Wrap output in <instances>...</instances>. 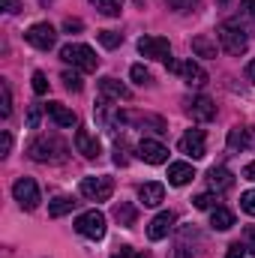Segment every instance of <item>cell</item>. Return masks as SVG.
<instances>
[{"label": "cell", "instance_id": "obj_42", "mask_svg": "<svg viewBox=\"0 0 255 258\" xmlns=\"http://www.w3.org/2000/svg\"><path fill=\"white\" fill-rule=\"evenodd\" d=\"M243 177H246V180H252V183H255V162H249V165L243 168Z\"/></svg>", "mask_w": 255, "mask_h": 258}, {"label": "cell", "instance_id": "obj_16", "mask_svg": "<svg viewBox=\"0 0 255 258\" xmlns=\"http://www.w3.org/2000/svg\"><path fill=\"white\" fill-rule=\"evenodd\" d=\"M117 120H123V123H135V126H150L153 132H168V123L162 120V117H156V114H117Z\"/></svg>", "mask_w": 255, "mask_h": 258}, {"label": "cell", "instance_id": "obj_45", "mask_svg": "<svg viewBox=\"0 0 255 258\" xmlns=\"http://www.w3.org/2000/svg\"><path fill=\"white\" fill-rule=\"evenodd\" d=\"M219 3H228V0H219Z\"/></svg>", "mask_w": 255, "mask_h": 258}, {"label": "cell", "instance_id": "obj_39", "mask_svg": "<svg viewBox=\"0 0 255 258\" xmlns=\"http://www.w3.org/2000/svg\"><path fill=\"white\" fill-rule=\"evenodd\" d=\"M9 150H12V135L0 132V156H9Z\"/></svg>", "mask_w": 255, "mask_h": 258}, {"label": "cell", "instance_id": "obj_24", "mask_svg": "<svg viewBox=\"0 0 255 258\" xmlns=\"http://www.w3.org/2000/svg\"><path fill=\"white\" fill-rule=\"evenodd\" d=\"M135 216H138V213H135V207H132V204H126V201L114 204V219H117L123 228H132V225H135Z\"/></svg>", "mask_w": 255, "mask_h": 258}, {"label": "cell", "instance_id": "obj_8", "mask_svg": "<svg viewBox=\"0 0 255 258\" xmlns=\"http://www.w3.org/2000/svg\"><path fill=\"white\" fill-rule=\"evenodd\" d=\"M165 66H168V72H174V75H180L186 84H195V87H201L204 81H207V72L201 69V66L195 63V60H165Z\"/></svg>", "mask_w": 255, "mask_h": 258}, {"label": "cell", "instance_id": "obj_1", "mask_svg": "<svg viewBox=\"0 0 255 258\" xmlns=\"http://www.w3.org/2000/svg\"><path fill=\"white\" fill-rule=\"evenodd\" d=\"M27 153H30V159H36V162L57 165V162H66L69 147H66V141H60L57 135H39L36 141H30Z\"/></svg>", "mask_w": 255, "mask_h": 258}, {"label": "cell", "instance_id": "obj_30", "mask_svg": "<svg viewBox=\"0 0 255 258\" xmlns=\"http://www.w3.org/2000/svg\"><path fill=\"white\" fill-rule=\"evenodd\" d=\"M129 75H132V81H138V84H147L153 75H150V69L147 66H141V63H135L132 69H129Z\"/></svg>", "mask_w": 255, "mask_h": 258}, {"label": "cell", "instance_id": "obj_41", "mask_svg": "<svg viewBox=\"0 0 255 258\" xmlns=\"http://www.w3.org/2000/svg\"><path fill=\"white\" fill-rule=\"evenodd\" d=\"M63 30H66V33H72V30H81V21H78V18H75V21H72V18H66Z\"/></svg>", "mask_w": 255, "mask_h": 258}, {"label": "cell", "instance_id": "obj_6", "mask_svg": "<svg viewBox=\"0 0 255 258\" xmlns=\"http://www.w3.org/2000/svg\"><path fill=\"white\" fill-rule=\"evenodd\" d=\"M24 39H27L33 48H39V51H51L54 42H57V30H54L48 21H39V24H30V27H27Z\"/></svg>", "mask_w": 255, "mask_h": 258}, {"label": "cell", "instance_id": "obj_43", "mask_svg": "<svg viewBox=\"0 0 255 258\" xmlns=\"http://www.w3.org/2000/svg\"><path fill=\"white\" fill-rule=\"evenodd\" d=\"M246 78L255 84V60H249V63H246Z\"/></svg>", "mask_w": 255, "mask_h": 258}, {"label": "cell", "instance_id": "obj_29", "mask_svg": "<svg viewBox=\"0 0 255 258\" xmlns=\"http://www.w3.org/2000/svg\"><path fill=\"white\" fill-rule=\"evenodd\" d=\"M96 36H99V42H102L105 48H117V45L123 42V33H117V30H99Z\"/></svg>", "mask_w": 255, "mask_h": 258}, {"label": "cell", "instance_id": "obj_14", "mask_svg": "<svg viewBox=\"0 0 255 258\" xmlns=\"http://www.w3.org/2000/svg\"><path fill=\"white\" fill-rule=\"evenodd\" d=\"M207 183H210L213 192H225V189L234 186V174H231L225 165H213V168L207 171Z\"/></svg>", "mask_w": 255, "mask_h": 258}, {"label": "cell", "instance_id": "obj_40", "mask_svg": "<svg viewBox=\"0 0 255 258\" xmlns=\"http://www.w3.org/2000/svg\"><path fill=\"white\" fill-rule=\"evenodd\" d=\"M0 9H6V12H18L21 3H18V0H0Z\"/></svg>", "mask_w": 255, "mask_h": 258}, {"label": "cell", "instance_id": "obj_27", "mask_svg": "<svg viewBox=\"0 0 255 258\" xmlns=\"http://www.w3.org/2000/svg\"><path fill=\"white\" fill-rule=\"evenodd\" d=\"M12 114V90L6 81H0V117H9Z\"/></svg>", "mask_w": 255, "mask_h": 258}, {"label": "cell", "instance_id": "obj_23", "mask_svg": "<svg viewBox=\"0 0 255 258\" xmlns=\"http://www.w3.org/2000/svg\"><path fill=\"white\" fill-rule=\"evenodd\" d=\"M75 204H78V201H75L72 195H57L54 201H48V213H51L54 219H60V216H66V213L75 210Z\"/></svg>", "mask_w": 255, "mask_h": 258}, {"label": "cell", "instance_id": "obj_5", "mask_svg": "<svg viewBox=\"0 0 255 258\" xmlns=\"http://www.w3.org/2000/svg\"><path fill=\"white\" fill-rule=\"evenodd\" d=\"M75 231L84 234V237H90V240H102L105 237V213H99V210L81 213L75 219Z\"/></svg>", "mask_w": 255, "mask_h": 258}, {"label": "cell", "instance_id": "obj_11", "mask_svg": "<svg viewBox=\"0 0 255 258\" xmlns=\"http://www.w3.org/2000/svg\"><path fill=\"white\" fill-rule=\"evenodd\" d=\"M180 153H186L192 159H201L207 153V144H204V129H186V135L180 138Z\"/></svg>", "mask_w": 255, "mask_h": 258}, {"label": "cell", "instance_id": "obj_36", "mask_svg": "<svg viewBox=\"0 0 255 258\" xmlns=\"http://www.w3.org/2000/svg\"><path fill=\"white\" fill-rule=\"evenodd\" d=\"M39 117H42V108H39V105H30V111H27V126L36 129L39 126Z\"/></svg>", "mask_w": 255, "mask_h": 258}, {"label": "cell", "instance_id": "obj_34", "mask_svg": "<svg viewBox=\"0 0 255 258\" xmlns=\"http://www.w3.org/2000/svg\"><path fill=\"white\" fill-rule=\"evenodd\" d=\"M111 258H147V252H138V249H132V246H120V249H114Z\"/></svg>", "mask_w": 255, "mask_h": 258}, {"label": "cell", "instance_id": "obj_20", "mask_svg": "<svg viewBox=\"0 0 255 258\" xmlns=\"http://www.w3.org/2000/svg\"><path fill=\"white\" fill-rule=\"evenodd\" d=\"M255 144V129L252 126H234L228 132V147L231 150H246Z\"/></svg>", "mask_w": 255, "mask_h": 258}, {"label": "cell", "instance_id": "obj_12", "mask_svg": "<svg viewBox=\"0 0 255 258\" xmlns=\"http://www.w3.org/2000/svg\"><path fill=\"white\" fill-rule=\"evenodd\" d=\"M171 228H174V213L171 210H162V213H156L147 222V237L150 240H162V237H168Z\"/></svg>", "mask_w": 255, "mask_h": 258}, {"label": "cell", "instance_id": "obj_2", "mask_svg": "<svg viewBox=\"0 0 255 258\" xmlns=\"http://www.w3.org/2000/svg\"><path fill=\"white\" fill-rule=\"evenodd\" d=\"M60 60H63V63H72L75 69H81V72H96V66H99L96 51H93L90 45H81V42L63 45V48H60Z\"/></svg>", "mask_w": 255, "mask_h": 258}, {"label": "cell", "instance_id": "obj_15", "mask_svg": "<svg viewBox=\"0 0 255 258\" xmlns=\"http://www.w3.org/2000/svg\"><path fill=\"white\" fill-rule=\"evenodd\" d=\"M186 111H189L195 120H204V123L216 117V105H213V99H210V96H195L189 105H186Z\"/></svg>", "mask_w": 255, "mask_h": 258}, {"label": "cell", "instance_id": "obj_18", "mask_svg": "<svg viewBox=\"0 0 255 258\" xmlns=\"http://www.w3.org/2000/svg\"><path fill=\"white\" fill-rule=\"evenodd\" d=\"M45 111H48V117H51L57 126H63V129H66V126H75V123H78L75 111H72V108H66L63 102H48V105H45Z\"/></svg>", "mask_w": 255, "mask_h": 258}, {"label": "cell", "instance_id": "obj_44", "mask_svg": "<svg viewBox=\"0 0 255 258\" xmlns=\"http://www.w3.org/2000/svg\"><path fill=\"white\" fill-rule=\"evenodd\" d=\"M243 9H246L249 15H255V0H243Z\"/></svg>", "mask_w": 255, "mask_h": 258}, {"label": "cell", "instance_id": "obj_22", "mask_svg": "<svg viewBox=\"0 0 255 258\" xmlns=\"http://www.w3.org/2000/svg\"><path fill=\"white\" fill-rule=\"evenodd\" d=\"M210 225L216 231H228V228H234V213L228 207H213L210 210Z\"/></svg>", "mask_w": 255, "mask_h": 258}, {"label": "cell", "instance_id": "obj_17", "mask_svg": "<svg viewBox=\"0 0 255 258\" xmlns=\"http://www.w3.org/2000/svg\"><path fill=\"white\" fill-rule=\"evenodd\" d=\"M99 93H102L105 99H117V102L132 96V90H129L126 84H120V81H117V78H111V75H105V78L99 81Z\"/></svg>", "mask_w": 255, "mask_h": 258}, {"label": "cell", "instance_id": "obj_35", "mask_svg": "<svg viewBox=\"0 0 255 258\" xmlns=\"http://www.w3.org/2000/svg\"><path fill=\"white\" fill-rule=\"evenodd\" d=\"M171 9H177V12H192L195 6H198V0H165Z\"/></svg>", "mask_w": 255, "mask_h": 258}, {"label": "cell", "instance_id": "obj_32", "mask_svg": "<svg viewBox=\"0 0 255 258\" xmlns=\"http://www.w3.org/2000/svg\"><path fill=\"white\" fill-rule=\"evenodd\" d=\"M192 204H195L198 210H207V207H213V204H216V195L201 192V195H195V198H192Z\"/></svg>", "mask_w": 255, "mask_h": 258}, {"label": "cell", "instance_id": "obj_21", "mask_svg": "<svg viewBox=\"0 0 255 258\" xmlns=\"http://www.w3.org/2000/svg\"><path fill=\"white\" fill-rule=\"evenodd\" d=\"M192 177H195V171H192L189 162H171L168 165V183L171 186H186Z\"/></svg>", "mask_w": 255, "mask_h": 258}, {"label": "cell", "instance_id": "obj_28", "mask_svg": "<svg viewBox=\"0 0 255 258\" xmlns=\"http://www.w3.org/2000/svg\"><path fill=\"white\" fill-rule=\"evenodd\" d=\"M60 81H63V87L69 90V93H78V90L84 87V81H81V75H78V72H69V69H66L63 75H60Z\"/></svg>", "mask_w": 255, "mask_h": 258}, {"label": "cell", "instance_id": "obj_37", "mask_svg": "<svg viewBox=\"0 0 255 258\" xmlns=\"http://www.w3.org/2000/svg\"><path fill=\"white\" fill-rule=\"evenodd\" d=\"M243 243H246V249L255 255V225H246L243 228Z\"/></svg>", "mask_w": 255, "mask_h": 258}, {"label": "cell", "instance_id": "obj_10", "mask_svg": "<svg viewBox=\"0 0 255 258\" xmlns=\"http://www.w3.org/2000/svg\"><path fill=\"white\" fill-rule=\"evenodd\" d=\"M138 156L150 165H162V162H168V147L153 138H144V141H138Z\"/></svg>", "mask_w": 255, "mask_h": 258}, {"label": "cell", "instance_id": "obj_25", "mask_svg": "<svg viewBox=\"0 0 255 258\" xmlns=\"http://www.w3.org/2000/svg\"><path fill=\"white\" fill-rule=\"evenodd\" d=\"M192 51H195L198 57H216V42H213L210 36H195V39H192Z\"/></svg>", "mask_w": 255, "mask_h": 258}, {"label": "cell", "instance_id": "obj_38", "mask_svg": "<svg viewBox=\"0 0 255 258\" xmlns=\"http://www.w3.org/2000/svg\"><path fill=\"white\" fill-rule=\"evenodd\" d=\"M246 252H249V249H246V243H231V246H228V252H225V258H243Z\"/></svg>", "mask_w": 255, "mask_h": 258}, {"label": "cell", "instance_id": "obj_26", "mask_svg": "<svg viewBox=\"0 0 255 258\" xmlns=\"http://www.w3.org/2000/svg\"><path fill=\"white\" fill-rule=\"evenodd\" d=\"M102 15H108V18H114V15H120L123 12V0H90Z\"/></svg>", "mask_w": 255, "mask_h": 258}, {"label": "cell", "instance_id": "obj_33", "mask_svg": "<svg viewBox=\"0 0 255 258\" xmlns=\"http://www.w3.org/2000/svg\"><path fill=\"white\" fill-rule=\"evenodd\" d=\"M33 93H48V78H45V72H33Z\"/></svg>", "mask_w": 255, "mask_h": 258}, {"label": "cell", "instance_id": "obj_13", "mask_svg": "<svg viewBox=\"0 0 255 258\" xmlns=\"http://www.w3.org/2000/svg\"><path fill=\"white\" fill-rule=\"evenodd\" d=\"M75 150H78L84 159H99V153H102L99 138H96V135H90L87 129H78V132H75Z\"/></svg>", "mask_w": 255, "mask_h": 258}, {"label": "cell", "instance_id": "obj_3", "mask_svg": "<svg viewBox=\"0 0 255 258\" xmlns=\"http://www.w3.org/2000/svg\"><path fill=\"white\" fill-rule=\"evenodd\" d=\"M216 33H219V42H222V48L228 54H243L249 48V30L240 27L237 21H225Z\"/></svg>", "mask_w": 255, "mask_h": 258}, {"label": "cell", "instance_id": "obj_31", "mask_svg": "<svg viewBox=\"0 0 255 258\" xmlns=\"http://www.w3.org/2000/svg\"><path fill=\"white\" fill-rule=\"evenodd\" d=\"M240 210L255 216V189H246V192L240 195Z\"/></svg>", "mask_w": 255, "mask_h": 258}, {"label": "cell", "instance_id": "obj_4", "mask_svg": "<svg viewBox=\"0 0 255 258\" xmlns=\"http://www.w3.org/2000/svg\"><path fill=\"white\" fill-rule=\"evenodd\" d=\"M78 192L84 195L87 201H108L111 192H114V180L111 177H84L81 183H78Z\"/></svg>", "mask_w": 255, "mask_h": 258}, {"label": "cell", "instance_id": "obj_9", "mask_svg": "<svg viewBox=\"0 0 255 258\" xmlns=\"http://www.w3.org/2000/svg\"><path fill=\"white\" fill-rule=\"evenodd\" d=\"M138 51L144 57H153V60H168L171 57V42L165 36H141L138 39Z\"/></svg>", "mask_w": 255, "mask_h": 258}, {"label": "cell", "instance_id": "obj_19", "mask_svg": "<svg viewBox=\"0 0 255 258\" xmlns=\"http://www.w3.org/2000/svg\"><path fill=\"white\" fill-rule=\"evenodd\" d=\"M138 198H141V204L144 207H156V204H162L165 201V186L162 183H141L138 186Z\"/></svg>", "mask_w": 255, "mask_h": 258}, {"label": "cell", "instance_id": "obj_7", "mask_svg": "<svg viewBox=\"0 0 255 258\" xmlns=\"http://www.w3.org/2000/svg\"><path fill=\"white\" fill-rule=\"evenodd\" d=\"M12 195H15V201H18L24 210H36V207H39V201H42L39 186H36V180H33V177H18V180H15V186H12Z\"/></svg>", "mask_w": 255, "mask_h": 258}]
</instances>
